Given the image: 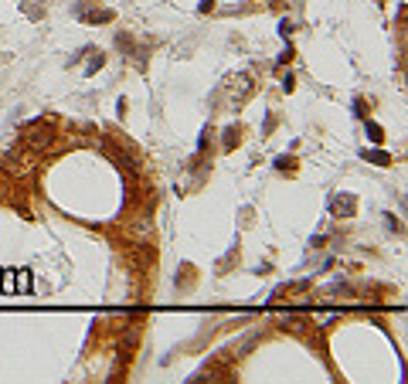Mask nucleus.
Listing matches in <instances>:
<instances>
[{
	"instance_id": "7ed1b4c3",
	"label": "nucleus",
	"mask_w": 408,
	"mask_h": 384,
	"mask_svg": "<svg viewBox=\"0 0 408 384\" xmlns=\"http://www.w3.org/2000/svg\"><path fill=\"white\" fill-rule=\"evenodd\" d=\"M364 129H368V139H371V143H381V139H385V129H381L378 123H364Z\"/></svg>"
},
{
	"instance_id": "f03ea898",
	"label": "nucleus",
	"mask_w": 408,
	"mask_h": 384,
	"mask_svg": "<svg viewBox=\"0 0 408 384\" xmlns=\"http://www.w3.org/2000/svg\"><path fill=\"white\" fill-rule=\"evenodd\" d=\"M364 160L374 163V167H391V156L385 150H364Z\"/></svg>"
},
{
	"instance_id": "f257e3e1",
	"label": "nucleus",
	"mask_w": 408,
	"mask_h": 384,
	"mask_svg": "<svg viewBox=\"0 0 408 384\" xmlns=\"http://www.w3.org/2000/svg\"><path fill=\"white\" fill-rule=\"evenodd\" d=\"M354 204H357V201H354L350 194H344V197H333V201H330L333 214H340V218H350V214H354Z\"/></svg>"
},
{
	"instance_id": "39448f33",
	"label": "nucleus",
	"mask_w": 408,
	"mask_h": 384,
	"mask_svg": "<svg viewBox=\"0 0 408 384\" xmlns=\"http://www.w3.org/2000/svg\"><path fill=\"white\" fill-rule=\"evenodd\" d=\"M102 65H106V58H102V51H96V58H92V61H89V68H85V72H89V75H92V72H96V68H102Z\"/></svg>"
},
{
	"instance_id": "423d86ee",
	"label": "nucleus",
	"mask_w": 408,
	"mask_h": 384,
	"mask_svg": "<svg viewBox=\"0 0 408 384\" xmlns=\"http://www.w3.org/2000/svg\"><path fill=\"white\" fill-rule=\"evenodd\" d=\"M279 61H282V65H286V61H292V48H289V44H286V51L279 55Z\"/></svg>"
},
{
	"instance_id": "20e7f679",
	"label": "nucleus",
	"mask_w": 408,
	"mask_h": 384,
	"mask_svg": "<svg viewBox=\"0 0 408 384\" xmlns=\"http://www.w3.org/2000/svg\"><path fill=\"white\" fill-rule=\"evenodd\" d=\"M113 17H116L113 10H92V14H82V20H92V24H96V20H113Z\"/></svg>"
}]
</instances>
